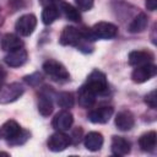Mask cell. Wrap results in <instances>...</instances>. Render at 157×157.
Instances as JSON below:
<instances>
[{
  "label": "cell",
  "mask_w": 157,
  "mask_h": 157,
  "mask_svg": "<svg viewBox=\"0 0 157 157\" xmlns=\"http://www.w3.org/2000/svg\"><path fill=\"white\" fill-rule=\"evenodd\" d=\"M83 86L86 88H88L91 92H93L96 96L101 94V93H104L108 90L107 77L102 71L94 70L87 76V80H86Z\"/></svg>",
  "instance_id": "cell-2"
},
{
  "label": "cell",
  "mask_w": 157,
  "mask_h": 157,
  "mask_svg": "<svg viewBox=\"0 0 157 157\" xmlns=\"http://www.w3.org/2000/svg\"><path fill=\"white\" fill-rule=\"evenodd\" d=\"M43 71L55 82H66L70 80V75L65 66L56 60H47L43 64Z\"/></svg>",
  "instance_id": "cell-1"
},
{
  "label": "cell",
  "mask_w": 157,
  "mask_h": 157,
  "mask_svg": "<svg viewBox=\"0 0 157 157\" xmlns=\"http://www.w3.org/2000/svg\"><path fill=\"white\" fill-rule=\"evenodd\" d=\"M37 26V17L33 13H26L22 15L15 23L16 32L22 37H28L33 33Z\"/></svg>",
  "instance_id": "cell-5"
},
{
  "label": "cell",
  "mask_w": 157,
  "mask_h": 157,
  "mask_svg": "<svg viewBox=\"0 0 157 157\" xmlns=\"http://www.w3.org/2000/svg\"><path fill=\"white\" fill-rule=\"evenodd\" d=\"M40 81H42V75L39 72H34L32 75L25 76V82L28 83V85H31V86H37Z\"/></svg>",
  "instance_id": "cell-27"
},
{
  "label": "cell",
  "mask_w": 157,
  "mask_h": 157,
  "mask_svg": "<svg viewBox=\"0 0 157 157\" xmlns=\"http://www.w3.org/2000/svg\"><path fill=\"white\" fill-rule=\"evenodd\" d=\"M71 144V139L69 135L64 134V131H56L48 139V148L53 152H61Z\"/></svg>",
  "instance_id": "cell-8"
},
{
  "label": "cell",
  "mask_w": 157,
  "mask_h": 157,
  "mask_svg": "<svg viewBox=\"0 0 157 157\" xmlns=\"http://www.w3.org/2000/svg\"><path fill=\"white\" fill-rule=\"evenodd\" d=\"M28 137H29V132L28 131H25V130H21V132L15 139H12V140H10L7 142L10 145H22V144H25L28 140Z\"/></svg>",
  "instance_id": "cell-25"
},
{
  "label": "cell",
  "mask_w": 157,
  "mask_h": 157,
  "mask_svg": "<svg viewBox=\"0 0 157 157\" xmlns=\"http://www.w3.org/2000/svg\"><path fill=\"white\" fill-rule=\"evenodd\" d=\"M156 74H157L156 65L152 63H148V64H144L140 66H135L131 74V78L135 83H144L148 81L150 78H152Z\"/></svg>",
  "instance_id": "cell-6"
},
{
  "label": "cell",
  "mask_w": 157,
  "mask_h": 157,
  "mask_svg": "<svg viewBox=\"0 0 157 157\" xmlns=\"http://www.w3.org/2000/svg\"><path fill=\"white\" fill-rule=\"evenodd\" d=\"M135 125L134 115L129 110L119 112L115 117V126L121 131H129Z\"/></svg>",
  "instance_id": "cell-13"
},
{
  "label": "cell",
  "mask_w": 157,
  "mask_h": 157,
  "mask_svg": "<svg viewBox=\"0 0 157 157\" xmlns=\"http://www.w3.org/2000/svg\"><path fill=\"white\" fill-rule=\"evenodd\" d=\"M156 144H157V134L156 131H147L145 134H142L139 139V146L142 151L146 152H152L156 148Z\"/></svg>",
  "instance_id": "cell-18"
},
{
  "label": "cell",
  "mask_w": 157,
  "mask_h": 157,
  "mask_svg": "<svg viewBox=\"0 0 157 157\" xmlns=\"http://www.w3.org/2000/svg\"><path fill=\"white\" fill-rule=\"evenodd\" d=\"M56 103L60 108L69 109V108L74 107L75 98H74L72 93H70V92H60L56 94Z\"/></svg>",
  "instance_id": "cell-24"
},
{
  "label": "cell",
  "mask_w": 157,
  "mask_h": 157,
  "mask_svg": "<svg viewBox=\"0 0 157 157\" xmlns=\"http://www.w3.org/2000/svg\"><path fill=\"white\" fill-rule=\"evenodd\" d=\"M27 58H28V54L26 49L20 48V49L9 52L4 60L10 67H20L27 61Z\"/></svg>",
  "instance_id": "cell-11"
},
{
  "label": "cell",
  "mask_w": 157,
  "mask_h": 157,
  "mask_svg": "<svg viewBox=\"0 0 157 157\" xmlns=\"http://www.w3.org/2000/svg\"><path fill=\"white\" fill-rule=\"evenodd\" d=\"M147 25H148V17L146 16V13L140 12L130 22L128 29L130 33H141L147 28Z\"/></svg>",
  "instance_id": "cell-19"
},
{
  "label": "cell",
  "mask_w": 157,
  "mask_h": 157,
  "mask_svg": "<svg viewBox=\"0 0 157 157\" xmlns=\"http://www.w3.org/2000/svg\"><path fill=\"white\" fill-rule=\"evenodd\" d=\"M72 123H74V117L72 114L69 112V110H61L59 112L54 119H53V128L56 130V131H66L69 130L71 126H72Z\"/></svg>",
  "instance_id": "cell-10"
},
{
  "label": "cell",
  "mask_w": 157,
  "mask_h": 157,
  "mask_svg": "<svg viewBox=\"0 0 157 157\" xmlns=\"http://www.w3.org/2000/svg\"><path fill=\"white\" fill-rule=\"evenodd\" d=\"M145 103L152 109H155L157 107V96H156V91L155 90L145 96Z\"/></svg>",
  "instance_id": "cell-26"
},
{
  "label": "cell",
  "mask_w": 157,
  "mask_h": 157,
  "mask_svg": "<svg viewBox=\"0 0 157 157\" xmlns=\"http://www.w3.org/2000/svg\"><path fill=\"white\" fill-rule=\"evenodd\" d=\"M77 7L82 11H88L93 6V0H75Z\"/></svg>",
  "instance_id": "cell-28"
},
{
  "label": "cell",
  "mask_w": 157,
  "mask_h": 157,
  "mask_svg": "<svg viewBox=\"0 0 157 157\" xmlns=\"http://www.w3.org/2000/svg\"><path fill=\"white\" fill-rule=\"evenodd\" d=\"M110 148H112V153L114 156L121 157V156H125L130 152L131 145L126 139H124L121 136H113Z\"/></svg>",
  "instance_id": "cell-12"
},
{
  "label": "cell",
  "mask_w": 157,
  "mask_h": 157,
  "mask_svg": "<svg viewBox=\"0 0 157 157\" xmlns=\"http://www.w3.org/2000/svg\"><path fill=\"white\" fill-rule=\"evenodd\" d=\"M21 126L17 121L15 120H7L6 123H4V125L1 126L0 129V134L1 136L6 140V141H10L12 139H15L20 132H21Z\"/></svg>",
  "instance_id": "cell-16"
},
{
  "label": "cell",
  "mask_w": 157,
  "mask_h": 157,
  "mask_svg": "<svg viewBox=\"0 0 157 157\" xmlns=\"http://www.w3.org/2000/svg\"><path fill=\"white\" fill-rule=\"evenodd\" d=\"M83 39L81 31H78L76 27L74 26H66L59 38L60 44L63 45H75L78 47V44L81 43V40Z\"/></svg>",
  "instance_id": "cell-7"
},
{
  "label": "cell",
  "mask_w": 157,
  "mask_h": 157,
  "mask_svg": "<svg viewBox=\"0 0 157 157\" xmlns=\"http://www.w3.org/2000/svg\"><path fill=\"white\" fill-rule=\"evenodd\" d=\"M60 10L63 11L64 16L69 21H72V22H80L81 21V13H80V11L75 6H72L71 4H69V2H61Z\"/></svg>",
  "instance_id": "cell-22"
},
{
  "label": "cell",
  "mask_w": 157,
  "mask_h": 157,
  "mask_svg": "<svg viewBox=\"0 0 157 157\" xmlns=\"http://www.w3.org/2000/svg\"><path fill=\"white\" fill-rule=\"evenodd\" d=\"M145 5H146V9H147V10L155 11L156 7H157V0H146Z\"/></svg>",
  "instance_id": "cell-29"
},
{
  "label": "cell",
  "mask_w": 157,
  "mask_h": 157,
  "mask_svg": "<svg viewBox=\"0 0 157 157\" xmlns=\"http://www.w3.org/2000/svg\"><path fill=\"white\" fill-rule=\"evenodd\" d=\"M23 92H25V90H23L22 85L17 83V82H12V83L1 86L0 87V103L6 104V103L15 102L23 94Z\"/></svg>",
  "instance_id": "cell-4"
},
{
  "label": "cell",
  "mask_w": 157,
  "mask_h": 157,
  "mask_svg": "<svg viewBox=\"0 0 157 157\" xmlns=\"http://www.w3.org/2000/svg\"><path fill=\"white\" fill-rule=\"evenodd\" d=\"M103 136L101 132H97V131H91L88 132L85 139H83V144H85V147L88 150V151H92V152H96L98 150H101V147L103 146Z\"/></svg>",
  "instance_id": "cell-15"
},
{
  "label": "cell",
  "mask_w": 157,
  "mask_h": 157,
  "mask_svg": "<svg viewBox=\"0 0 157 157\" xmlns=\"http://www.w3.org/2000/svg\"><path fill=\"white\" fill-rule=\"evenodd\" d=\"M59 16V10L55 5L49 4L42 11V22L44 25H52Z\"/></svg>",
  "instance_id": "cell-23"
},
{
  "label": "cell",
  "mask_w": 157,
  "mask_h": 157,
  "mask_svg": "<svg viewBox=\"0 0 157 157\" xmlns=\"http://www.w3.org/2000/svg\"><path fill=\"white\" fill-rule=\"evenodd\" d=\"M112 115H113V107L102 105V107L90 110L87 118L90 121H92L94 124H105L107 121H109Z\"/></svg>",
  "instance_id": "cell-9"
},
{
  "label": "cell",
  "mask_w": 157,
  "mask_h": 157,
  "mask_svg": "<svg viewBox=\"0 0 157 157\" xmlns=\"http://www.w3.org/2000/svg\"><path fill=\"white\" fill-rule=\"evenodd\" d=\"M42 1H43V2H47V4L49 5V4H52V2H54V1H58V0H42Z\"/></svg>",
  "instance_id": "cell-31"
},
{
  "label": "cell",
  "mask_w": 157,
  "mask_h": 157,
  "mask_svg": "<svg viewBox=\"0 0 157 157\" xmlns=\"http://www.w3.org/2000/svg\"><path fill=\"white\" fill-rule=\"evenodd\" d=\"M10 2L13 7H22L23 6V4H22L23 0H10Z\"/></svg>",
  "instance_id": "cell-30"
},
{
  "label": "cell",
  "mask_w": 157,
  "mask_h": 157,
  "mask_svg": "<svg viewBox=\"0 0 157 157\" xmlns=\"http://www.w3.org/2000/svg\"><path fill=\"white\" fill-rule=\"evenodd\" d=\"M2 80H4V78H1V77H0V87H1V82H2Z\"/></svg>",
  "instance_id": "cell-33"
},
{
  "label": "cell",
  "mask_w": 157,
  "mask_h": 157,
  "mask_svg": "<svg viewBox=\"0 0 157 157\" xmlns=\"http://www.w3.org/2000/svg\"><path fill=\"white\" fill-rule=\"evenodd\" d=\"M90 33H91L93 40H96V39H112L117 36L118 27L110 22H98L90 29Z\"/></svg>",
  "instance_id": "cell-3"
},
{
  "label": "cell",
  "mask_w": 157,
  "mask_h": 157,
  "mask_svg": "<svg viewBox=\"0 0 157 157\" xmlns=\"http://www.w3.org/2000/svg\"><path fill=\"white\" fill-rule=\"evenodd\" d=\"M0 156H9V153H6V152H0Z\"/></svg>",
  "instance_id": "cell-32"
},
{
  "label": "cell",
  "mask_w": 157,
  "mask_h": 157,
  "mask_svg": "<svg viewBox=\"0 0 157 157\" xmlns=\"http://www.w3.org/2000/svg\"><path fill=\"white\" fill-rule=\"evenodd\" d=\"M0 136H1V134H0Z\"/></svg>",
  "instance_id": "cell-34"
},
{
  "label": "cell",
  "mask_w": 157,
  "mask_h": 157,
  "mask_svg": "<svg viewBox=\"0 0 157 157\" xmlns=\"http://www.w3.org/2000/svg\"><path fill=\"white\" fill-rule=\"evenodd\" d=\"M1 48L5 52H12L20 48H23V42L20 39L18 36L12 34V33H7L1 38Z\"/></svg>",
  "instance_id": "cell-17"
},
{
  "label": "cell",
  "mask_w": 157,
  "mask_h": 157,
  "mask_svg": "<svg viewBox=\"0 0 157 157\" xmlns=\"http://www.w3.org/2000/svg\"><path fill=\"white\" fill-rule=\"evenodd\" d=\"M152 60H153V55L147 50H134L129 54V64L132 66L148 64Z\"/></svg>",
  "instance_id": "cell-14"
},
{
  "label": "cell",
  "mask_w": 157,
  "mask_h": 157,
  "mask_svg": "<svg viewBox=\"0 0 157 157\" xmlns=\"http://www.w3.org/2000/svg\"><path fill=\"white\" fill-rule=\"evenodd\" d=\"M96 102V94L82 86L78 91V104L83 108H91Z\"/></svg>",
  "instance_id": "cell-20"
},
{
  "label": "cell",
  "mask_w": 157,
  "mask_h": 157,
  "mask_svg": "<svg viewBox=\"0 0 157 157\" xmlns=\"http://www.w3.org/2000/svg\"><path fill=\"white\" fill-rule=\"evenodd\" d=\"M38 112L43 117H48L53 113V102L48 94L40 93L38 97Z\"/></svg>",
  "instance_id": "cell-21"
}]
</instances>
